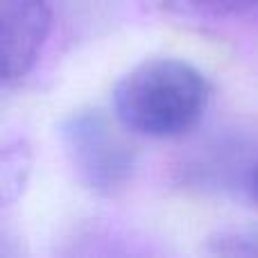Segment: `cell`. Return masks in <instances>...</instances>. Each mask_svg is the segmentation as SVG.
Here are the masks:
<instances>
[{"instance_id":"obj_1","label":"cell","mask_w":258,"mask_h":258,"mask_svg":"<svg viewBox=\"0 0 258 258\" xmlns=\"http://www.w3.org/2000/svg\"><path fill=\"white\" fill-rule=\"evenodd\" d=\"M111 102L129 134L168 141L200 125L211 102V82L186 59L150 57L116 82Z\"/></svg>"},{"instance_id":"obj_2","label":"cell","mask_w":258,"mask_h":258,"mask_svg":"<svg viewBox=\"0 0 258 258\" xmlns=\"http://www.w3.org/2000/svg\"><path fill=\"white\" fill-rule=\"evenodd\" d=\"M129 129L102 109H84L63 118L59 141L75 179L102 197H113L132 183L138 154Z\"/></svg>"},{"instance_id":"obj_3","label":"cell","mask_w":258,"mask_h":258,"mask_svg":"<svg viewBox=\"0 0 258 258\" xmlns=\"http://www.w3.org/2000/svg\"><path fill=\"white\" fill-rule=\"evenodd\" d=\"M48 0H0L3 82L16 84L34 68L50 34Z\"/></svg>"},{"instance_id":"obj_4","label":"cell","mask_w":258,"mask_h":258,"mask_svg":"<svg viewBox=\"0 0 258 258\" xmlns=\"http://www.w3.org/2000/svg\"><path fill=\"white\" fill-rule=\"evenodd\" d=\"M30 174V150L23 141H9L3 147L0 179H3V202L12 204L25 188Z\"/></svg>"},{"instance_id":"obj_5","label":"cell","mask_w":258,"mask_h":258,"mask_svg":"<svg viewBox=\"0 0 258 258\" xmlns=\"http://www.w3.org/2000/svg\"><path fill=\"white\" fill-rule=\"evenodd\" d=\"M209 254L258 256V229H224L206 240Z\"/></svg>"},{"instance_id":"obj_6","label":"cell","mask_w":258,"mask_h":258,"mask_svg":"<svg viewBox=\"0 0 258 258\" xmlns=\"http://www.w3.org/2000/svg\"><path fill=\"white\" fill-rule=\"evenodd\" d=\"M192 12L215 18H238L258 12V0H190Z\"/></svg>"},{"instance_id":"obj_7","label":"cell","mask_w":258,"mask_h":258,"mask_svg":"<svg viewBox=\"0 0 258 258\" xmlns=\"http://www.w3.org/2000/svg\"><path fill=\"white\" fill-rule=\"evenodd\" d=\"M145 9L152 12H161V14H181V12H192V3L190 0H138Z\"/></svg>"},{"instance_id":"obj_8","label":"cell","mask_w":258,"mask_h":258,"mask_svg":"<svg viewBox=\"0 0 258 258\" xmlns=\"http://www.w3.org/2000/svg\"><path fill=\"white\" fill-rule=\"evenodd\" d=\"M249 190H251V195H254L256 202H258V159L249 168Z\"/></svg>"}]
</instances>
